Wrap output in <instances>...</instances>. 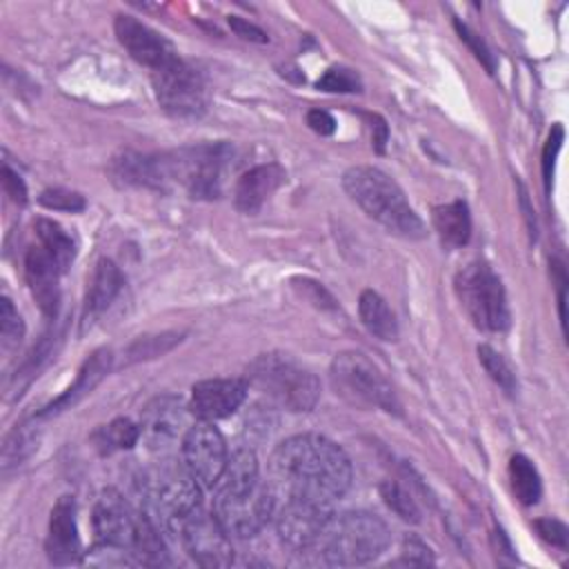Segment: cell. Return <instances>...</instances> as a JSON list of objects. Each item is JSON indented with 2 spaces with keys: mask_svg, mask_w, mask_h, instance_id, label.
I'll return each instance as SVG.
<instances>
[{
  "mask_svg": "<svg viewBox=\"0 0 569 569\" xmlns=\"http://www.w3.org/2000/svg\"><path fill=\"white\" fill-rule=\"evenodd\" d=\"M2 187H4V193H7L16 204H24V202H27V187H24L22 178H20L9 164L2 167Z\"/></svg>",
  "mask_w": 569,
  "mask_h": 569,
  "instance_id": "cell-40",
  "label": "cell"
},
{
  "mask_svg": "<svg viewBox=\"0 0 569 569\" xmlns=\"http://www.w3.org/2000/svg\"><path fill=\"white\" fill-rule=\"evenodd\" d=\"M331 502L311 498H287L276 516L280 540L296 551H311L331 520Z\"/></svg>",
  "mask_w": 569,
  "mask_h": 569,
  "instance_id": "cell-14",
  "label": "cell"
},
{
  "mask_svg": "<svg viewBox=\"0 0 569 569\" xmlns=\"http://www.w3.org/2000/svg\"><path fill=\"white\" fill-rule=\"evenodd\" d=\"M402 560L409 565H431L433 553L418 536H407L402 540Z\"/></svg>",
  "mask_w": 569,
  "mask_h": 569,
  "instance_id": "cell-38",
  "label": "cell"
},
{
  "mask_svg": "<svg viewBox=\"0 0 569 569\" xmlns=\"http://www.w3.org/2000/svg\"><path fill=\"white\" fill-rule=\"evenodd\" d=\"M433 227L447 247H462L471 236L469 207L462 200H453L433 209Z\"/></svg>",
  "mask_w": 569,
  "mask_h": 569,
  "instance_id": "cell-24",
  "label": "cell"
},
{
  "mask_svg": "<svg viewBox=\"0 0 569 569\" xmlns=\"http://www.w3.org/2000/svg\"><path fill=\"white\" fill-rule=\"evenodd\" d=\"M329 378L340 398L362 409H382L400 413V400L385 373L360 351H340L333 356Z\"/></svg>",
  "mask_w": 569,
  "mask_h": 569,
  "instance_id": "cell-7",
  "label": "cell"
},
{
  "mask_svg": "<svg viewBox=\"0 0 569 569\" xmlns=\"http://www.w3.org/2000/svg\"><path fill=\"white\" fill-rule=\"evenodd\" d=\"M533 527H536V531L540 533V538L547 540L549 545L560 547V549L567 547L569 529H567L565 522H560V520H556V518H540V520L533 522Z\"/></svg>",
  "mask_w": 569,
  "mask_h": 569,
  "instance_id": "cell-37",
  "label": "cell"
},
{
  "mask_svg": "<svg viewBox=\"0 0 569 569\" xmlns=\"http://www.w3.org/2000/svg\"><path fill=\"white\" fill-rule=\"evenodd\" d=\"M180 333H160V336H144L138 338L133 345H129L127 349V362H136V360H144V358H156L167 353L169 349H173L180 342Z\"/></svg>",
  "mask_w": 569,
  "mask_h": 569,
  "instance_id": "cell-31",
  "label": "cell"
},
{
  "mask_svg": "<svg viewBox=\"0 0 569 569\" xmlns=\"http://www.w3.org/2000/svg\"><path fill=\"white\" fill-rule=\"evenodd\" d=\"M316 87L320 91H331V93H353V91H360V80L351 69L333 67L318 78Z\"/></svg>",
  "mask_w": 569,
  "mask_h": 569,
  "instance_id": "cell-33",
  "label": "cell"
},
{
  "mask_svg": "<svg viewBox=\"0 0 569 569\" xmlns=\"http://www.w3.org/2000/svg\"><path fill=\"white\" fill-rule=\"evenodd\" d=\"M200 485L176 460H158L140 478V491L144 502L164 522H178L196 507H200Z\"/></svg>",
  "mask_w": 569,
  "mask_h": 569,
  "instance_id": "cell-8",
  "label": "cell"
},
{
  "mask_svg": "<svg viewBox=\"0 0 569 569\" xmlns=\"http://www.w3.org/2000/svg\"><path fill=\"white\" fill-rule=\"evenodd\" d=\"M36 236L40 240V244L47 249V253L58 262V267L64 271L73 258H76V244L71 240V236L53 220L40 218L36 220Z\"/></svg>",
  "mask_w": 569,
  "mask_h": 569,
  "instance_id": "cell-26",
  "label": "cell"
},
{
  "mask_svg": "<svg viewBox=\"0 0 569 569\" xmlns=\"http://www.w3.org/2000/svg\"><path fill=\"white\" fill-rule=\"evenodd\" d=\"M358 313L362 325L369 333H373L378 340L393 342L398 338V322L389 305L380 293L373 289H365L358 298Z\"/></svg>",
  "mask_w": 569,
  "mask_h": 569,
  "instance_id": "cell-23",
  "label": "cell"
},
{
  "mask_svg": "<svg viewBox=\"0 0 569 569\" xmlns=\"http://www.w3.org/2000/svg\"><path fill=\"white\" fill-rule=\"evenodd\" d=\"M213 489V516L233 538L256 536L273 513V491L260 480L251 449H238L229 456Z\"/></svg>",
  "mask_w": 569,
  "mask_h": 569,
  "instance_id": "cell-2",
  "label": "cell"
},
{
  "mask_svg": "<svg viewBox=\"0 0 569 569\" xmlns=\"http://www.w3.org/2000/svg\"><path fill=\"white\" fill-rule=\"evenodd\" d=\"M307 124H309L311 131H316V133H320V136H331V133L336 131V120H333V116H331L329 111H325V109H311V111L307 113Z\"/></svg>",
  "mask_w": 569,
  "mask_h": 569,
  "instance_id": "cell-41",
  "label": "cell"
},
{
  "mask_svg": "<svg viewBox=\"0 0 569 569\" xmlns=\"http://www.w3.org/2000/svg\"><path fill=\"white\" fill-rule=\"evenodd\" d=\"M120 289H122L120 269L107 258L98 260L84 293V316H82L84 325L93 322L100 313H104L116 300V296L120 293Z\"/></svg>",
  "mask_w": 569,
  "mask_h": 569,
  "instance_id": "cell-22",
  "label": "cell"
},
{
  "mask_svg": "<svg viewBox=\"0 0 569 569\" xmlns=\"http://www.w3.org/2000/svg\"><path fill=\"white\" fill-rule=\"evenodd\" d=\"M247 382L240 378H209L191 387L189 413L196 420H220L231 416L247 398Z\"/></svg>",
  "mask_w": 569,
  "mask_h": 569,
  "instance_id": "cell-16",
  "label": "cell"
},
{
  "mask_svg": "<svg viewBox=\"0 0 569 569\" xmlns=\"http://www.w3.org/2000/svg\"><path fill=\"white\" fill-rule=\"evenodd\" d=\"M380 496L387 502V507L400 516L407 522H418L420 520V509L407 487H402L398 480H385L380 485Z\"/></svg>",
  "mask_w": 569,
  "mask_h": 569,
  "instance_id": "cell-28",
  "label": "cell"
},
{
  "mask_svg": "<svg viewBox=\"0 0 569 569\" xmlns=\"http://www.w3.org/2000/svg\"><path fill=\"white\" fill-rule=\"evenodd\" d=\"M178 533L184 551L202 567H227L233 560L231 536L218 522V518L196 507L191 513L180 518Z\"/></svg>",
  "mask_w": 569,
  "mask_h": 569,
  "instance_id": "cell-13",
  "label": "cell"
},
{
  "mask_svg": "<svg viewBox=\"0 0 569 569\" xmlns=\"http://www.w3.org/2000/svg\"><path fill=\"white\" fill-rule=\"evenodd\" d=\"M187 411L189 405L184 407L180 398L173 396H160L153 398L140 418V438L144 445L156 451V453H167L189 429L187 427Z\"/></svg>",
  "mask_w": 569,
  "mask_h": 569,
  "instance_id": "cell-15",
  "label": "cell"
},
{
  "mask_svg": "<svg viewBox=\"0 0 569 569\" xmlns=\"http://www.w3.org/2000/svg\"><path fill=\"white\" fill-rule=\"evenodd\" d=\"M36 447H38V436L27 425L13 429L2 447V467L9 469L11 465H20Z\"/></svg>",
  "mask_w": 569,
  "mask_h": 569,
  "instance_id": "cell-30",
  "label": "cell"
},
{
  "mask_svg": "<svg viewBox=\"0 0 569 569\" xmlns=\"http://www.w3.org/2000/svg\"><path fill=\"white\" fill-rule=\"evenodd\" d=\"M40 204L53 211H82L84 209V198L76 191H67V189H47L40 193Z\"/></svg>",
  "mask_w": 569,
  "mask_h": 569,
  "instance_id": "cell-34",
  "label": "cell"
},
{
  "mask_svg": "<svg viewBox=\"0 0 569 569\" xmlns=\"http://www.w3.org/2000/svg\"><path fill=\"white\" fill-rule=\"evenodd\" d=\"M282 182H284V169L280 164L276 162L258 164L238 178L233 202L242 213H256Z\"/></svg>",
  "mask_w": 569,
  "mask_h": 569,
  "instance_id": "cell-20",
  "label": "cell"
},
{
  "mask_svg": "<svg viewBox=\"0 0 569 569\" xmlns=\"http://www.w3.org/2000/svg\"><path fill=\"white\" fill-rule=\"evenodd\" d=\"M93 440L102 453H113L120 449H131L140 440V425L129 418H116L93 433Z\"/></svg>",
  "mask_w": 569,
  "mask_h": 569,
  "instance_id": "cell-27",
  "label": "cell"
},
{
  "mask_svg": "<svg viewBox=\"0 0 569 569\" xmlns=\"http://www.w3.org/2000/svg\"><path fill=\"white\" fill-rule=\"evenodd\" d=\"M24 336V322L13 307V302L4 296L0 302V338H2V349L9 351L13 349Z\"/></svg>",
  "mask_w": 569,
  "mask_h": 569,
  "instance_id": "cell-32",
  "label": "cell"
},
{
  "mask_svg": "<svg viewBox=\"0 0 569 569\" xmlns=\"http://www.w3.org/2000/svg\"><path fill=\"white\" fill-rule=\"evenodd\" d=\"M227 142H202L147 156V189H180L191 198H218L231 167Z\"/></svg>",
  "mask_w": 569,
  "mask_h": 569,
  "instance_id": "cell-3",
  "label": "cell"
},
{
  "mask_svg": "<svg viewBox=\"0 0 569 569\" xmlns=\"http://www.w3.org/2000/svg\"><path fill=\"white\" fill-rule=\"evenodd\" d=\"M389 547L387 525L369 511L333 513L313 545V553L325 565L351 567L376 560Z\"/></svg>",
  "mask_w": 569,
  "mask_h": 569,
  "instance_id": "cell-5",
  "label": "cell"
},
{
  "mask_svg": "<svg viewBox=\"0 0 569 569\" xmlns=\"http://www.w3.org/2000/svg\"><path fill=\"white\" fill-rule=\"evenodd\" d=\"M373 120H376V124L371 127V129H373V147H376V151L382 153L385 142H387V124H385L382 118H378V116H373Z\"/></svg>",
  "mask_w": 569,
  "mask_h": 569,
  "instance_id": "cell-43",
  "label": "cell"
},
{
  "mask_svg": "<svg viewBox=\"0 0 569 569\" xmlns=\"http://www.w3.org/2000/svg\"><path fill=\"white\" fill-rule=\"evenodd\" d=\"M300 284V291H305V296L316 305V307H336L333 305V298H331V293L322 287V284H318V282H313V280H307V278H302V280H298Z\"/></svg>",
  "mask_w": 569,
  "mask_h": 569,
  "instance_id": "cell-42",
  "label": "cell"
},
{
  "mask_svg": "<svg viewBox=\"0 0 569 569\" xmlns=\"http://www.w3.org/2000/svg\"><path fill=\"white\" fill-rule=\"evenodd\" d=\"M478 358H480L485 371L489 373V378H491L502 391L513 393V391L518 389L513 369L509 367V362H507L496 349H491L489 345H480V347H478Z\"/></svg>",
  "mask_w": 569,
  "mask_h": 569,
  "instance_id": "cell-29",
  "label": "cell"
},
{
  "mask_svg": "<svg viewBox=\"0 0 569 569\" xmlns=\"http://www.w3.org/2000/svg\"><path fill=\"white\" fill-rule=\"evenodd\" d=\"M271 491L287 498L333 502L351 487V462L329 438L298 433L282 440L269 458Z\"/></svg>",
  "mask_w": 569,
  "mask_h": 569,
  "instance_id": "cell-1",
  "label": "cell"
},
{
  "mask_svg": "<svg viewBox=\"0 0 569 569\" xmlns=\"http://www.w3.org/2000/svg\"><path fill=\"white\" fill-rule=\"evenodd\" d=\"M227 22H229L231 31H233L236 36H240L242 40L258 42V44H264V42L269 40L267 33H264L260 27H256L253 22H249V20H244V18H240V16H229Z\"/></svg>",
  "mask_w": 569,
  "mask_h": 569,
  "instance_id": "cell-39",
  "label": "cell"
},
{
  "mask_svg": "<svg viewBox=\"0 0 569 569\" xmlns=\"http://www.w3.org/2000/svg\"><path fill=\"white\" fill-rule=\"evenodd\" d=\"M158 104L176 118H198L207 111L209 89L200 71L178 56L151 71Z\"/></svg>",
  "mask_w": 569,
  "mask_h": 569,
  "instance_id": "cell-10",
  "label": "cell"
},
{
  "mask_svg": "<svg viewBox=\"0 0 569 569\" xmlns=\"http://www.w3.org/2000/svg\"><path fill=\"white\" fill-rule=\"evenodd\" d=\"M509 480H511L513 496L522 505H536L540 500L542 482H540L538 469L533 467V462L527 456H522V453L511 456V460H509Z\"/></svg>",
  "mask_w": 569,
  "mask_h": 569,
  "instance_id": "cell-25",
  "label": "cell"
},
{
  "mask_svg": "<svg viewBox=\"0 0 569 569\" xmlns=\"http://www.w3.org/2000/svg\"><path fill=\"white\" fill-rule=\"evenodd\" d=\"M244 382L269 402L287 411H309L318 402V378L284 353H260L249 362Z\"/></svg>",
  "mask_w": 569,
  "mask_h": 569,
  "instance_id": "cell-6",
  "label": "cell"
},
{
  "mask_svg": "<svg viewBox=\"0 0 569 569\" xmlns=\"http://www.w3.org/2000/svg\"><path fill=\"white\" fill-rule=\"evenodd\" d=\"M44 549L53 565H71L78 560L80 536L76 522V502L71 496H62L51 509Z\"/></svg>",
  "mask_w": 569,
  "mask_h": 569,
  "instance_id": "cell-18",
  "label": "cell"
},
{
  "mask_svg": "<svg viewBox=\"0 0 569 569\" xmlns=\"http://www.w3.org/2000/svg\"><path fill=\"white\" fill-rule=\"evenodd\" d=\"M562 140H565V131H562V124H553L549 136H547V142H545V149H542V180H545V187L549 189L551 184V173H553V164H556V156L562 147Z\"/></svg>",
  "mask_w": 569,
  "mask_h": 569,
  "instance_id": "cell-36",
  "label": "cell"
},
{
  "mask_svg": "<svg viewBox=\"0 0 569 569\" xmlns=\"http://www.w3.org/2000/svg\"><path fill=\"white\" fill-rule=\"evenodd\" d=\"M229 460L227 442L213 422L196 420L182 436L180 462L202 489H213Z\"/></svg>",
  "mask_w": 569,
  "mask_h": 569,
  "instance_id": "cell-12",
  "label": "cell"
},
{
  "mask_svg": "<svg viewBox=\"0 0 569 569\" xmlns=\"http://www.w3.org/2000/svg\"><path fill=\"white\" fill-rule=\"evenodd\" d=\"M113 31L127 53L151 71L176 58L171 42L133 16H116Z\"/></svg>",
  "mask_w": 569,
  "mask_h": 569,
  "instance_id": "cell-17",
  "label": "cell"
},
{
  "mask_svg": "<svg viewBox=\"0 0 569 569\" xmlns=\"http://www.w3.org/2000/svg\"><path fill=\"white\" fill-rule=\"evenodd\" d=\"M62 269L58 267V262L47 253V249L42 244L31 247L24 256V278L27 284L38 302V307L42 309V313L47 316H56L58 311V302H60V280Z\"/></svg>",
  "mask_w": 569,
  "mask_h": 569,
  "instance_id": "cell-19",
  "label": "cell"
},
{
  "mask_svg": "<svg viewBox=\"0 0 569 569\" xmlns=\"http://www.w3.org/2000/svg\"><path fill=\"white\" fill-rule=\"evenodd\" d=\"M347 196L387 231L418 240L425 238V222L407 202L402 189L385 171L369 164H356L342 173Z\"/></svg>",
  "mask_w": 569,
  "mask_h": 569,
  "instance_id": "cell-4",
  "label": "cell"
},
{
  "mask_svg": "<svg viewBox=\"0 0 569 569\" xmlns=\"http://www.w3.org/2000/svg\"><path fill=\"white\" fill-rule=\"evenodd\" d=\"M456 24V31H458V36H460V40L462 42H467V47L473 51V56L485 64V69L489 71V73H493V69H496V62H493V56H491V51L487 49V44L482 42V38L476 33V31H471L465 22H460V20H456L453 22Z\"/></svg>",
  "mask_w": 569,
  "mask_h": 569,
  "instance_id": "cell-35",
  "label": "cell"
},
{
  "mask_svg": "<svg viewBox=\"0 0 569 569\" xmlns=\"http://www.w3.org/2000/svg\"><path fill=\"white\" fill-rule=\"evenodd\" d=\"M460 305L482 331H502L509 325V305L500 278L485 262H469L456 273Z\"/></svg>",
  "mask_w": 569,
  "mask_h": 569,
  "instance_id": "cell-9",
  "label": "cell"
},
{
  "mask_svg": "<svg viewBox=\"0 0 569 569\" xmlns=\"http://www.w3.org/2000/svg\"><path fill=\"white\" fill-rule=\"evenodd\" d=\"M144 511H138L120 491L102 489L93 505L96 545L133 553V547L147 522Z\"/></svg>",
  "mask_w": 569,
  "mask_h": 569,
  "instance_id": "cell-11",
  "label": "cell"
},
{
  "mask_svg": "<svg viewBox=\"0 0 569 569\" xmlns=\"http://www.w3.org/2000/svg\"><path fill=\"white\" fill-rule=\"evenodd\" d=\"M111 358H113V356H111L109 349H98V351H93V353L84 360V365L80 367V371H78L73 385H69V389H67L62 396H58L51 405H47L44 411H42V416H56V413H60V411L73 407L76 402H80L87 393H91V391L96 389V385L107 376V371H109V367H111Z\"/></svg>",
  "mask_w": 569,
  "mask_h": 569,
  "instance_id": "cell-21",
  "label": "cell"
}]
</instances>
